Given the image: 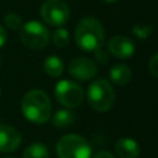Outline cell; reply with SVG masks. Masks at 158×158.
Returning a JSON list of instances; mask_svg holds the SVG:
<instances>
[{
  "label": "cell",
  "mask_w": 158,
  "mask_h": 158,
  "mask_svg": "<svg viewBox=\"0 0 158 158\" xmlns=\"http://www.w3.org/2000/svg\"><path fill=\"white\" fill-rule=\"evenodd\" d=\"M68 72L74 79L86 81L96 75L98 67L91 59L81 57V58H74L69 63Z\"/></svg>",
  "instance_id": "obj_8"
},
{
  "label": "cell",
  "mask_w": 158,
  "mask_h": 158,
  "mask_svg": "<svg viewBox=\"0 0 158 158\" xmlns=\"http://www.w3.org/2000/svg\"><path fill=\"white\" fill-rule=\"evenodd\" d=\"M115 151L120 158H137L139 154V146L130 137H121L116 141Z\"/></svg>",
  "instance_id": "obj_11"
},
{
  "label": "cell",
  "mask_w": 158,
  "mask_h": 158,
  "mask_svg": "<svg viewBox=\"0 0 158 158\" xmlns=\"http://www.w3.org/2000/svg\"><path fill=\"white\" fill-rule=\"evenodd\" d=\"M22 115L33 123H44L51 118L52 104L48 95L40 89L27 91L21 101Z\"/></svg>",
  "instance_id": "obj_1"
},
{
  "label": "cell",
  "mask_w": 158,
  "mask_h": 158,
  "mask_svg": "<svg viewBox=\"0 0 158 158\" xmlns=\"http://www.w3.org/2000/svg\"><path fill=\"white\" fill-rule=\"evenodd\" d=\"M105 2H109V4H112V2H116V1H118V0H104Z\"/></svg>",
  "instance_id": "obj_22"
},
{
  "label": "cell",
  "mask_w": 158,
  "mask_h": 158,
  "mask_svg": "<svg viewBox=\"0 0 158 158\" xmlns=\"http://www.w3.org/2000/svg\"><path fill=\"white\" fill-rule=\"evenodd\" d=\"M4 22H5L6 27L10 28V30H12V31H15V30H20L21 26L23 25L21 17H20L17 14H14V12H9V14H6L5 17H4Z\"/></svg>",
  "instance_id": "obj_17"
},
{
  "label": "cell",
  "mask_w": 158,
  "mask_h": 158,
  "mask_svg": "<svg viewBox=\"0 0 158 158\" xmlns=\"http://www.w3.org/2000/svg\"><path fill=\"white\" fill-rule=\"evenodd\" d=\"M86 99L95 111L105 112L114 106L115 93L111 84L106 79L100 78L90 83L86 91Z\"/></svg>",
  "instance_id": "obj_3"
},
{
  "label": "cell",
  "mask_w": 158,
  "mask_h": 158,
  "mask_svg": "<svg viewBox=\"0 0 158 158\" xmlns=\"http://www.w3.org/2000/svg\"><path fill=\"white\" fill-rule=\"evenodd\" d=\"M74 121H75V115L69 109L58 110L52 117L53 126H56L58 128H67V127L72 126L74 123Z\"/></svg>",
  "instance_id": "obj_13"
},
{
  "label": "cell",
  "mask_w": 158,
  "mask_h": 158,
  "mask_svg": "<svg viewBox=\"0 0 158 158\" xmlns=\"http://www.w3.org/2000/svg\"><path fill=\"white\" fill-rule=\"evenodd\" d=\"M109 77H110L111 81L114 84H116V85H125V84H127L131 80L132 72L125 64H116V65H114L110 69Z\"/></svg>",
  "instance_id": "obj_12"
},
{
  "label": "cell",
  "mask_w": 158,
  "mask_h": 158,
  "mask_svg": "<svg viewBox=\"0 0 158 158\" xmlns=\"http://www.w3.org/2000/svg\"><path fill=\"white\" fill-rule=\"evenodd\" d=\"M6 37H7L6 31H5L4 26H2V25H0V48L6 43Z\"/></svg>",
  "instance_id": "obj_21"
},
{
  "label": "cell",
  "mask_w": 158,
  "mask_h": 158,
  "mask_svg": "<svg viewBox=\"0 0 158 158\" xmlns=\"http://www.w3.org/2000/svg\"><path fill=\"white\" fill-rule=\"evenodd\" d=\"M41 17L52 26H62L69 19V7L63 0H46L41 6Z\"/></svg>",
  "instance_id": "obj_7"
},
{
  "label": "cell",
  "mask_w": 158,
  "mask_h": 158,
  "mask_svg": "<svg viewBox=\"0 0 158 158\" xmlns=\"http://www.w3.org/2000/svg\"><path fill=\"white\" fill-rule=\"evenodd\" d=\"M93 158H115V156L112 153H110L109 151H99L94 154Z\"/></svg>",
  "instance_id": "obj_19"
},
{
  "label": "cell",
  "mask_w": 158,
  "mask_h": 158,
  "mask_svg": "<svg viewBox=\"0 0 158 158\" xmlns=\"http://www.w3.org/2000/svg\"><path fill=\"white\" fill-rule=\"evenodd\" d=\"M0 96H1V90H0Z\"/></svg>",
  "instance_id": "obj_23"
},
{
  "label": "cell",
  "mask_w": 158,
  "mask_h": 158,
  "mask_svg": "<svg viewBox=\"0 0 158 158\" xmlns=\"http://www.w3.org/2000/svg\"><path fill=\"white\" fill-rule=\"evenodd\" d=\"M95 56H96V58H98V60H99L100 63H105L106 59H107L106 53H105L104 51H101V48L98 49V51H95Z\"/></svg>",
  "instance_id": "obj_20"
},
{
  "label": "cell",
  "mask_w": 158,
  "mask_h": 158,
  "mask_svg": "<svg viewBox=\"0 0 158 158\" xmlns=\"http://www.w3.org/2000/svg\"><path fill=\"white\" fill-rule=\"evenodd\" d=\"M64 69L62 59L57 56H48L43 62V70L52 78H58Z\"/></svg>",
  "instance_id": "obj_14"
},
{
  "label": "cell",
  "mask_w": 158,
  "mask_h": 158,
  "mask_svg": "<svg viewBox=\"0 0 158 158\" xmlns=\"http://www.w3.org/2000/svg\"><path fill=\"white\" fill-rule=\"evenodd\" d=\"M148 70L153 77L158 78V52L151 57L148 62Z\"/></svg>",
  "instance_id": "obj_18"
},
{
  "label": "cell",
  "mask_w": 158,
  "mask_h": 158,
  "mask_svg": "<svg viewBox=\"0 0 158 158\" xmlns=\"http://www.w3.org/2000/svg\"><path fill=\"white\" fill-rule=\"evenodd\" d=\"M54 96L59 104H62L68 109H72L79 106L83 102L84 91L83 88L75 81L64 79L56 84Z\"/></svg>",
  "instance_id": "obj_6"
},
{
  "label": "cell",
  "mask_w": 158,
  "mask_h": 158,
  "mask_svg": "<svg viewBox=\"0 0 158 158\" xmlns=\"http://www.w3.org/2000/svg\"><path fill=\"white\" fill-rule=\"evenodd\" d=\"M58 158H90L91 147L89 142L79 135H65L57 142Z\"/></svg>",
  "instance_id": "obj_4"
},
{
  "label": "cell",
  "mask_w": 158,
  "mask_h": 158,
  "mask_svg": "<svg viewBox=\"0 0 158 158\" xmlns=\"http://www.w3.org/2000/svg\"><path fill=\"white\" fill-rule=\"evenodd\" d=\"M20 38L26 47L31 49H42L49 42V32L43 23L28 21L21 26Z\"/></svg>",
  "instance_id": "obj_5"
},
{
  "label": "cell",
  "mask_w": 158,
  "mask_h": 158,
  "mask_svg": "<svg viewBox=\"0 0 158 158\" xmlns=\"http://www.w3.org/2000/svg\"><path fill=\"white\" fill-rule=\"evenodd\" d=\"M52 40L54 42V44L57 47H65L69 43V33L65 28L63 27H58L53 35H52Z\"/></svg>",
  "instance_id": "obj_16"
},
{
  "label": "cell",
  "mask_w": 158,
  "mask_h": 158,
  "mask_svg": "<svg viewBox=\"0 0 158 158\" xmlns=\"http://www.w3.org/2000/svg\"><path fill=\"white\" fill-rule=\"evenodd\" d=\"M77 46L84 52H95L104 44L105 31L102 25L95 17L81 19L75 27Z\"/></svg>",
  "instance_id": "obj_2"
},
{
  "label": "cell",
  "mask_w": 158,
  "mask_h": 158,
  "mask_svg": "<svg viewBox=\"0 0 158 158\" xmlns=\"http://www.w3.org/2000/svg\"><path fill=\"white\" fill-rule=\"evenodd\" d=\"M107 51L116 58L125 59L133 54L135 44L130 38L125 36H114L107 42Z\"/></svg>",
  "instance_id": "obj_9"
},
{
  "label": "cell",
  "mask_w": 158,
  "mask_h": 158,
  "mask_svg": "<svg viewBox=\"0 0 158 158\" xmlns=\"http://www.w3.org/2000/svg\"><path fill=\"white\" fill-rule=\"evenodd\" d=\"M21 143V133L10 125H0V152H12Z\"/></svg>",
  "instance_id": "obj_10"
},
{
  "label": "cell",
  "mask_w": 158,
  "mask_h": 158,
  "mask_svg": "<svg viewBox=\"0 0 158 158\" xmlns=\"http://www.w3.org/2000/svg\"><path fill=\"white\" fill-rule=\"evenodd\" d=\"M48 157H49L48 148L41 142L31 143L30 146L26 147L22 154V158H48Z\"/></svg>",
  "instance_id": "obj_15"
}]
</instances>
